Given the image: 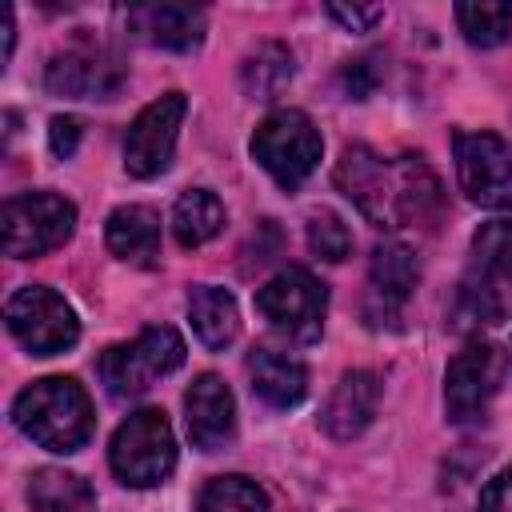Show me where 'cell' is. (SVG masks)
<instances>
[{"instance_id": "obj_27", "label": "cell", "mask_w": 512, "mask_h": 512, "mask_svg": "<svg viewBox=\"0 0 512 512\" xmlns=\"http://www.w3.org/2000/svg\"><path fill=\"white\" fill-rule=\"evenodd\" d=\"M376 84H380L376 56H360V60H352V64L344 68V88H348V96H352V100H368Z\"/></svg>"}, {"instance_id": "obj_4", "label": "cell", "mask_w": 512, "mask_h": 512, "mask_svg": "<svg viewBox=\"0 0 512 512\" xmlns=\"http://www.w3.org/2000/svg\"><path fill=\"white\" fill-rule=\"evenodd\" d=\"M248 148H252V160L284 192H292V188H300L316 172L320 152H324V140H320V132H316V124H312L308 112H300V108H276V112H268L256 124Z\"/></svg>"}, {"instance_id": "obj_28", "label": "cell", "mask_w": 512, "mask_h": 512, "mask_svg": "<svg viewBox=\"0 0 512 512\" xmlns=\"http://www.w3.org/2000/svg\"><path fill=\"white\" fill-rule=\"evenodd\" d=\"M80 136H84L80 116H52V124H48V148H52V156L68 160V156L76 152Z\"/></svg>"}, {"instance_id": "obj_6", "label": "cell", "mask_w": 512, "mask_h": 512, "mask_svg": "<svg viewBox=\"0 0 512 512\" xmlns=\"http://www.w3.org/2000/svg\"><path fill=\"white\" fill-rule=\"evenodd\" d=\"M180 364H184V340H180V332L168 328V324H152V328H144L128 344L104 348V356H100V380H104L108 396L132 400V396H144L160 376L176 372Z\"/></svg>"}, {"instance_id": "obj_7", "label": "cell", "mask_w": 512, "mask_h": 512, "mask_svg": "<svg viewBox=\"0 0 512 512\" xmlns=\"http://www.w3.org/2000/svg\"><path fill=\"white\" fill-rule=\"evenodd\" d=\"M256 312L288 336L292 344H312L324 332L328 316V288L308 272V268H280L260 292H256Z\"/></svg>"}, {"instance_id": "obj_2", "label": "cell", "mask_w": 512, "mask_h": 512, "mask_svg": "<svg viewBox=\"0 0 512 512\" xmlns=\"http://www.w3.org/2000/svg\"><path fill=\"white\" fill-rule=\"evenodd\" d=\"M12 420L32 444H40L48 452H80L96 428L92 400H88L84 384H76L72 376L32 380L12 400Z\"/></svg>"}, {"instance_id": "obj_13", "label": "cell", "mask_w": 512, "mask_h": 512, "mask_svg": "<svg viewBox=\"0 0 512 512\" xmlns=\"http://www.w3.org/2000/svg\"><path fill=\"white\" fill-rule=\"evenodd\" d=\"M120 84H124V64L104 44L92 40H76L60 48L44 72V88L52 96H72V100H112Z\"/></svg>"}, {"instance_id": "obj_1", "label": "cell", "mask_w": 512, "mask_h": 512, "mask_svg": "<svg viewBox=\"0 0 512 512\" xmlns=\"http://www.w3.org/2000/svg\"><path fill=\"white\" fill-rule=\"evenodd\" d=\"M336 188L376 228H416L440 216V180L424 156H380L368 144H348L332 172Z\"/></svg>"}, {"instance_id": "obj_14", "label": "cell", "mask_w": 512, "mask_h": 512, "mask_svg": "<svg viewBox=\"0 0 512 512\" xmlns=\"http://www.w3.org/2000/svg\"><path fill=\"white\" fill-rule=\"evenodd\" d=\"M184 424L188 440L200 452H220L236 436V400L232 388L216 372H200L184 392Z\"/></svg>"}, {"instance_id": "obj_3", "label": "cell", "mask_w": 512, "mask_h": 512, "mask_svg": "<svg viewBox=\"0 0 512 512\" xmlns=\"http://www.w3.org/2000/svg\"><path fill=\"white\" fill-rule=\"evenodd\" d=\"M452 312L456 324L472 328H492L512 316V220H488L476 228Z\"/></svg>"}, {"instance_id": "obj_22", "label": "cell", "mask_w": 512, "mask_h": 512, "mask_svg": "<svg viewBox=\"0 0 512 512\" xmlns=\"http://www.w3.org/2000/svg\"><path fill=\"white\" fill-rule=\"evenodd\" d=\"M292 72H296V64H292L288 44H280V40H260V44L244 56V64H240V84H244V92H248L252 100H276V96L292 84Z\"/></svg>"}, {"instance_id": "obj_18", "label": "cell", "mask_w": 512, "mask_h": 512, "mask_svg": "<svg viewBox=\"0 0 512 512\" xmlns=\"http://www.w3.org/2000/svg\"><path fill=\"white\" fill-rule=\"evenodd\" d=\"M108 252L136 268H156L160 260V216L148 204H120L104 220Z\"/></svg>"}, {"instance_id": "obj_24", "label": "cell", "mask_w": 512, "mask_h": 512, "mask_svg": "<svg viewBox=\"0 0 512 512\" xmlns=\"http://www.w3.org/2000/svg\"><path fill=\"white\" fill-rule=\"evenodd\" d=\"M196 512H272V504H268V492L252 476L228 472V476H212L200 488Z\"/></svg>"}, {"instance_id": "obj_25", "label": "cell", "mask_w": 512, "mask_h": 512, "mask_svg": "<svg viewBox=\"0 0 512 512\" xmlns=\"http://www.w3.org/2000/svg\"><path fill=\"white\" fill-rule=\"evenodd\" d=\"M456 24L468 44L496 48L512 32V4L504 0H480V4H456Z\"/></svg>"}, {"instance_id": "obj_9", "label": "cell", "mask_w": 512, "mask_h": 512, "mask_svg": "<svg viewBox=\"0 0 512 512\" xmlns=\"http://www.w3.org/2000/svg\"><path fill=\"white\" fill-rule=\"evenodd\" d=\"M4 324L16 336V344L28 348L32 356L68 352L80 340V320H76L72 304L44 284L16 288L4 304Z\"/></svg>"}, {"instance_id": "obj_20", "label": "cell", "mask_w": 512, "mask_h": 512, "mask_svg": "<svg viewBox=\"0 0 512 512\" xmlns=\"http://www.w3.org/2000/svg\"><path fill=\"white\" fill-rule=\"evenodd\" d=\"M188 320H192V332L204 348L224 352L240 332L236 296L228 288H216V284H196L188 292Z\"/></svg>"}, {"instance_id": "obj_15", "label": "cell", "mask_w": 512, "mask_h": 512, "mask_svg": "<svg viewBox=\"0 0 512 512\" xmlns=\"http://www.w3.org/2000/svg\"><path fill=\"white\" fill-rule=\"evenodd\" d=\"M380 376L372 368H352L336 380V388L328 392L324 408H320V428L332 440H356L380 408Z\"/></svg>"}, {"instance_id": "obj_21", "label": "cell", "mask_w": 512, "mask_h": 512, "mask_svg": "<svg viewBox=\"0 0 512 512\" xmlns=\"http://www.w3.org/2000/svg\"><path fill=\"white\" fill-rule=\"evenodd\" d=\"M32 512H96V492L80 472L68 468H36L28 480Z\"/></svg>"}, {"instance_id": "obj_16", "label": "cell", "mask_w": 512, "mask_h": 512, "mask_svg": "<svg viewBox=\"0 0 512 512\" xmlns=\"http://www.w3.org/2000/svg\"><path fill=\"white\" fill-rule=\"evenodd\" d=\"M416 280H420L416 256L404 244H396V240L380 244L372 252V264H368V320L372 324L396 320L404 300L412 296Z\"/></svg>"}, {"instance_id": "obj_23", "label": "cell", "mask_w": 512, "mask_h": 512, "mask_svg": "<svg viewBox=\"0 0 512 512\" xmlns=\"http://www.w3.org/2000/svg\"><path fill=\"white\" fill-rule=\"evenodd\" d=\"M220 228H224V204L212 188L180 192V200L172 208V232H176L180 248H200L212 236H220Z\"/></svg>"}, {"instance_id": "obj_19", "label": "cell", "mask_w": 512, "mask_h": 512, "mask_svg": "<svg viewBox=\"0 0 512 512\" xmlns=\"http://www.w3.org/2000/svg\"><path fill=\"white\" fill-rule=\"evenodd\" d=\"M248 380L252 392L268 408H296L308 392V368L292 352L280 348H252L248 352Z\"/></svg>"}, {"instance_id": "obj_17", "label": "cell", "mask_w": 512, "mask_h": 512, "mask_svg": "<svg viewBox=\"0 0 512 512\" xmlns=\"http://www.w3.org/2000/svg\"><path fill=\"white\" fill-rule=\"evenodd\" d=\"M128 28L152 48L196 52L208 32V16L204 8H192V4H140V8H128Z\"/></svg>"}, {"instance_id": "obj_29", "label": "cell", "mask_w": 512, "mask_h": 512, "mask_svg": "<svg viewBox=\"0 0 512 512\" xmlns=\"http://www.w3.org/2000/svg\"><path fill=\"white\" fill-rule=\"evenodd\" d=\"M476 512H512V464L500 468V472L480 488Z\"/></svg>"}, {"instance_id": "obj_8", "label": "cell", "mask_w": 512, "mask_h": 512, "mask_svg": "<svg viewBox=\"0 0 512 512\" xmlns=\"http://www.w3.org/2000/svg\"><path fill=\"white\" fill-rule=\"evenodd\" d=\"M4 252L12 260L44 256L76 232V204L56 192H20L4 200Z\"/></svg>"}, {"instance_id": "obj_30", "label": "cell", "mask_w": 512, "mask_h": 512, "mask_svg": "<svg viewBox=\"0 0 512 512\" xmlns=\"http://www.w3.org/2000/svg\"><path fill=\"white\" fill-rule=\"evenodd\" d=\"M328 16L336 20V24H344L348 32H368V28H376L380 20H384V8L380 4H368V8H360V4H328Z\"/></svg>"}, {"instance_id": "obj_26", "label": "cell", "mask_w": 512, "mask_h": 512, "mask_svg": "<svg viewBox=\"0 0 512 512\" xmlns=\"http://www.w3.org/2000/svg\"><path fill=\"white\" fill-rule=\"evenodd\" d=\"M308 248L320 260H332L336 264V260H344L352 252V232H348V224L336 212L320 208V212L308 216Z\"/></svg>"}, {"instance_id": "obj_12", "label": "cell", "mask_w": 512, "mask_h": 512, "mask_svg": "<svg viewBox=\"0 0 512 512\" xmlns=\"http://www.w3.org/2000/svg\"><path fill=\"white\" fill-rule=\"evenodd\" d=\"M504 376V356L488 340H468L444 368V412L452 424H472L488 412Z\"/></svg>"}, {"instance_id": "obj_31", "label": "cell", "mask_w": 512, "mask_h": 512, "mask_svg": "<svg viewBox=\"0 0 512 512\" xmlns=\"http://www.w3.org/2000/svg\"><path fill=\"white\" fill-rule=\"evenodd\" d=\"M12 44H16V24H12V8H4V60L12 56Z\"/></svg>"}, {"instance_id": "obj_10", "label": "cell", "mask_w": 512, "mask_h": 512, "mask_svg": "<svg viewBox=\"0 0 512 512\" xmlns=\"http://www.w3.org/2000/svg\"><path fill=\"white\" fill-rule=\"evenodd\" d=\"M456 180L480 208H512V148L496 132H456Z\"/></svg>"}, {"instance_id": "obj_11", "label": "cell", "mask_w": 512, "mask_h": 512, "mask_svg": "<svg viewBox=\"0 0 512 512\" xmlns=\"http://www.w3.org/2000/svg\"><path fill=\"white\" fill-rule=\"evenodd\" d=\"M184 116H188L184 92H164L136 112V120L128 124V136H124V168L136 180H152L172 164Z\"/></svg>"}, {"instance_id": "obj_5", "label": "cell", "mask_w": 512, "mask_h": 512, "mask_svg": "<svg viewBox=\"0 0 512 512\" xmlns=\"http://www.w3.org/2000/svg\"><path fill=\"white\" fill-rule=\"evenodd\" d=\"M108 464L120 484L128 488H156L176 468V436L160 408L132 412L108 444Z\"/></svg>"}]
</instances>
